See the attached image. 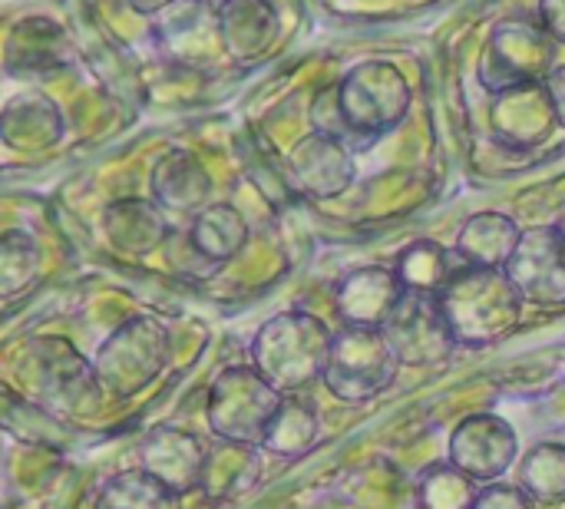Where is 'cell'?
<instances>
[{
  "label": "cell",
  "instance_id": "12",
  "mask_svg": "<svg viewBox=\"0 0 565 509\" xmlns=\"http://www.w3.org/2000/svg\"><path fill=\"white\" fill-rule=\"evenodd\" d=\"M401 298H404V282L397 278V272L361 268L344 278L338 291V308H341L344 325L384 328Z\"/></svg>",
  "mask_w": 565,
  "mask_h": 509
},
{
  "label": "cell",
  "instance_id": "13",
  "mask_svg": "<svg viewBox=\"0 0 565 509\" xmlns=\"http://www.w3.org/2000/svg\"><path fill=\"white\" fill-rule=\"evenodd\" d=\"M520 238L523 232L516 229L513 219L487 212L467 222V229L457 238V255L477 268H507Z\"/></svg>",
  "mask_w": 565,
  "mask_h": 509
},
{
  "label": "cell",
  "instance_id": "9",
  "mask_svg": "<svg viewBox=\"0 0 565 509\" xmlns=\"http://www.w3.org/2000/svg\"><path fill=\"white\" fill-rule=\"evenodd\" d=\"M520 295L533 305H565V235L563 229L523 232L513 258L503 268Z\"/></svg>",
  "mask_w": 565,
  "mask_h": 509
},
{
  "label": "cell",
  "instance_id": "20",
  "mask_svg": "<svg viewBox=\"0 0 565 509\" xmlns=\"http://www.w3.org/2000/svg\"><path fill=\"white\" fill-rule=\"evenodd\" d=\"M33 272H36V252H33V245L26 238L10 235L3 242V295H13L23 285H30Z\"/></svg>",
  "mask_w": 565,
  "mask_h": 509
},
{
  "label": "cell",
  "instance_id": "19",
  "mask_svg": "<svg viewBox=\"0 0 565 509\" xmlns=\"http://www.w3.org/2000/svg\"><path fill=\"white\" fill-rule=\"evenodd\" d=\"M192 245L209 262H228L245 245L242 215L235 209H228V205H212L209 212L199 215V222L192 229Z\"/></svg>",
  "mask_w": 565,
  "mask_h": 509
},
{
  "label": "cell",
  "instance_id": "5",
  "mask_svg": "<svg viewBox=\"0 0 565 509\" xmlns=\"http://www.w3.org/2000/svg\"><path fill=\"white\" fill-rule=\"evenodd\" d=\"M281 404H285V394L271 388L255 371V364H232V368H222L209 388L205 421H209V431L222 441L262 447Z\"/></svg>",
  "mask_w": 565,
  "mask_h": 509
},
{
  "label": "cell",
  "instance_id": "1",
  "mask_svg": "<svg viewBox=\"0 0 565 509\" xmlns=\"http://www.w3.org/2000/svg\"><path fill=\"white\" fill-rule=\"evenodd\" d=\"M437 298L444 305L457 344L470 351L493 348L507 335H513L526 305V298L503 268L477 265L460 268Z\"/></svg>",
  "mask_w": 565,
  "mask_h": 509
},
{
  "label": "cell",
  "instance_id": "3",
  "mask_svg": "<svg viewBox=\"0 0 565 509\" xmlns=\"http://www.w3.org/2000/svg\"><path fill=\"white\" fill-rule=\"evenodd\" d=\"M13 371L20 397L50 411L60 421L89 411L96 397H106L96 381L93 361H86L63 338H33L30 344H23Z\"/></svg>",
  "mask_w": 565,
  "mask_h": 509
},
{
  "label": "cell",
  "instance_id": "15",
  "mask_svg": "<svg viewBox=\"0 0 565 509\" xmlns=\"http://www.w3.org/2000/svg\"><path fill=\"white\" fill-rule=\"evenodd\" d=\"M93 509H182V494H175L142 467H132L99 484Z\"/></svg>",
  "mask_w": 565,
  "mask_h": 509
},
{
  "label": "cell",
  "instance_id": "17",
  "mask_svg": "<svg viewBox=\"0 0 565 509\" xmlns=\"http://www.w3.org/2000/svg\"><path fill=\"white\" fill-rule=\"evenodd\" d=\"M414 494H417V509H473L480 497V484L447 460V464H430L417 477Z\"/></svg>",
  "mask_w": 565,
  "mask_h": 509
},
{
  "label": "cell",
  "instance_id": "11",
  "mask_svg": "<svg viewBox=\"0 0 565 509\" xmlns=\"http://www.w3.org/2000/svg\"><path fill=\"white\" fill-rule=\"evenodd\" d=\"M262 470V447L215 437L205 454L199 494L212 503H235L258 487Z\"/></svg>",
  "mask_w": 565,
  "mask_h": 509
},
{
  "label": "cell",
  "instance_id": "2",
  "mask_svg": "<svg viewBox=\"0 0 565 509\" xmlns=\"http://www.w3.org/2000/svg\"><path fill=\"white\" fill-rule=\"evenodd\" d=\"M331 344L334 335L321 318L308 311H281L258 328L252 341V364L271 388L295 397L324 378Z\"/></svg>",
  "mask_w": 565,
  "mask_h": 509
},
{
  "label": "cell",
  "instance_id": "16",
  "mask_svg": "<svg viewBox=\"0 0 565 509\" xmlns=\"http://www.w3.org/2000/svg\"><path fill=\"white\" fill-rule=\"evenodd\" d=\"M520 487L546 507L565 503V444L543 441L520 464Z\"/></svg>",
  "mask_w": 565,
  "mask_h": 509
},
{
  "label": "cell",
  "instance_id": "18",
  "mask_svg": "<svg viewBox=\"0 0 565 509\" xmlns=\"http://www.w3.org/2000/svg\"><path fill=\"white\" fill-rule=\"evenodd\" d=\"M397 278L404 282V288L411 291H427V295H440L447 288V282L457 275L450 265V252L440 248L437 242H417L411 245L401 262H397Z\"/></svg>",
  "mask_w": 565,
  "mask_h": 509
},
{
  "label": "cell",
  "instance_id": "14",
  "mask_svg": "<svg viewBox=\"0 0 565 509\" xmlns=\"http://www.w3.org/2000/svg\"><path fill=\"white\" fill-rule=\"evenodd\" d=\"M321 441V417L311 404H305L301 397H285V404L278 407L262 450L281 460H301L308 457Z\"/></svg>",
  "mask_w": 565,
  "mask_h": 509
},
{
  "label": "cell",
  "instance_id": "8",
  "mask_svg": "<svg viewBox=\"0 0 565 509\" xmlns=\"http://www.w3.org/2000/svg\"><path fill=\"white\" fill-rule=\"evenodd\" d=\"M520 457L516 427L500 414H470L463 417L447 441V460L473 477L480 487L497 484Z\"/></svg>",
  "mask_w": 565,
  "mask_h": 509
},
{
  "label": "cell",
  "instance_id": "6",
  "mask_svg": "<svg viewBox=\"0 0 565 509\" xmlns=\"http://www.w3.org/2000/svg\"><path fill=\"white\" fill-rule=\"evenodd\" d=\"M397 371L401 361L381 328L344 325V331L334 335L321 384L344 404H371L397 381Z\"/></svg>",
  "mask_w": 565,
  "mask_h": 509
},
{
  "label": "cell",
  "instance_id": "21",
  "mask_svg": "<svg viewBox=\"0 0 565 509\" xmlns=\"http://www.w3.org/2000/svg\"><path fill=\"white\" fill-rule=\"evenodd\" d=\"M473 509H536V500L520 484L497 480V484L480 487V497H477Z\"/></svg>",
  "mask_w": 565,
  "mask_h": 509
},
{
  "label": "cell",
  "instance_id": "22",
  "mask_svg": "<svg viewBox=\"0 0 565 509\" xmlns=\"http://www.w3.org/2000/svg\"><path fill=\"white\" fill-rule=\"evenodd\" d=\"M563 235H565V225H563Z\"/></svg>",
  "mask_w": 565,
  "mask_h": 509
},
{
  "label": "cell",
  "instance_id": "7",
  "mask_svg": "<svg viewBox=\"0 0 565 509\" xmlns=\"http://www.w3.org/2000/svg\"><path fill=\"white\" fill-rule=\"evenodd\" d=\"M387 344L394 348L397 361L407 368H437L454 358L460 348L454 338V328L444 315V305L437 295L411 291L404 288V298L397 301L394 315L381 328Z\"/></svg>",
  "mask_w": 565,
  "mask_h": 509
},
{
  "label": "cell",
  "instance_id": "10",
  "mask_svg": "<svg viewBox=\"0 0 565 509\" xmlns=\"http://www.w3.org/2000/svg\"><path fill=\"white\" fill-rule=\"evenodd\" d=\"M205 454L209 447L195 434L179 427H156L139 447V467L185 497L202 484Z\"/></svg>",
  "mask_w": 565,
  "mask_h": 509
},
{
  "label": "cell",
  "instance_id": "4",
  "mask_svg": "<svg viewBox=\"0 0 565 509\" xmlns=\"http://www.w3.org/2000/svg\"><path fill=\"white\" fill-rule=\"evenodd\" d=\"M172 354L169 331L156 318H129L96 351L93 371L106 397L129 401L152 388Z\"/></svg>",
  "mask_w": 565,
  "mask_h": 509
}]
</instances>
